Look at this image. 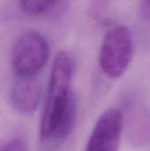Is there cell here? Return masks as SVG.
<instances>
[{
	"mask_svg": "<svg viewBox=\"0 0 150 151\" xmlns=\"http://www.w3.org/2000/svg\"><path fill=\"white\" fill-rule=\"evenodd\" d=\"M124 126L120 111L110 109L98 119L85 151H118Z\"/></svg>",
	"mask_w": 150,
	"mask_h": 151,
	"instance_id": "277c9868",
	"label": "cell"
},
{
	"mask_svg": "<svg viewBox=\"0 0 150 151\" xmlns=\"http://www.w3.org/2000/svg\"><path fill=\"white\" fill-rule=\"evenodd\" d=\"M76 117V104L73 96L72 95L66 107L58 118L52 133L51 138L62 140L69 135L71 133Z\"/></svg>",
	"mask_w": 150,
	"mask_h": 151,
	"instance_id": "52a82bcc",
	"label": "cell"
},
{
	"mask_svg": "<svg viewBox=\"0 0 150 151\" xmlns=\"http://www.w3.org/2000/svg\"><path fill=\"white\" fill-rule=\"evenodd\" d=\"M141 12L145 19H150V1H144L141 3Z\"/></svg>",
	"mask_w": 150,
	"mask_h": 151,
	"instance_id": "30bf717a",
	"label": "cell"
},
{
	"mask_svg": "<svg viewBox=\"0 0 150 151\" xmlns=\"http://www.w3.org/2000/svg\"><path fill=\"white\" fill-rule=\"evenodd\" d=\"M65 2L46 1V0H26L19 2L20 10L27 14L40 15L50 12H56L63 8Z\"/></svg>",
	"mask_w": 150,
	"mask_h": 151,
	"instance_id": "ba28073f",
	"label": "cell"
},
{
	"mask_svg": "<svg viewBox=\"0 0 150 151\" xmlns=\"http://www.w3.org/2000/svg\"><path fill=\"white\" fill-rule=\"evenodd\" d=\"M0 151H27V150L20 140L15 139L0 147Z\"/></svg>",
	"mask_w": 150,
	"mask_h": 151,
	"instance_id": "9c48e42d",
	"label": "cell"
},
{
	"mask_svg": "<svg viewBox=\"0 0 150 151\" xmlns=\"http://www.w3.org/2000/svg\"><path fill=\"white\" fill-rule=\"evenodd\" d=\"M72 68L66 53L58 52L53 62L48 95L41 124L42 140L50 139L57 121L72 95L70 90Z\"/></svg>",
	"mask_w": 150,
	"mask_h": 151,
	"instance_id": "6da1fadb",
	"label": "cell"
},
{
	"mask_svg": "<svg viewBox=\"0 0 150 151\" xmlns=\"http://www.w3.org/2000/svg\"><path fill=\"white\" fill-rule=\"evenodd\" d=\"M128 137L131 143L138 148L150 142V109L141 104L131 107L127 119Z\"/></svg>",
	"mask_w": 150,
	"mask_h": 151,
	"instance_id": "5b68a950",
	"label": "cell"
},
{
	"mask_svg": "<svg viewBox=\"0 0 150 151\" xmlns=\"http://www.w3.org/2000/svg\"><path fill=\"white\" fill-rule=\"evenodd\" d=\"M50 47L45 38L30 31L17 41L12 52V67L17 75L28 79L39 73L47 64Z\"/></svg>",
	"mask_w": 150,
	"mask_h": 151,
	"instance_id": "3957f363",
	"label": "cell"
},
{
	"mask_svg": "<svg viewBox=\"0 0 150 151\" xmlns=\"http://www.w3.org/2000/svg\"><path fill=\"white\" fill-rule=\"evenodd\" d=\"M41 96L39 85L28 79L18 81L11 90V100L13 107L20 113L28 114L36 109Z\"/></svg>",
	"mask_w": 150,
	"mask_h": 151,
	"instance_id": "8992f818",
	"label": "cell"
},
{
	"mask_svg": "<svg viewBox=\"0 0 150 151\" xmlns=\"http://www.w3.org/2000/svg\"><path fill=\"white\" fill-rule=\"evenodd\" d=\"M133 52L129 29L124 26L112 28L106 34L100 49L99 64L103 72L111 79L122 76L132 61Z\"/></svg>",
	"mask_w": 150,
	"mask_h": 151,
	"instance_id": "7a4b0ae2",
	"label": "cell"
}]
</instances>
